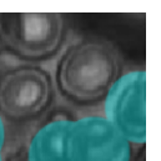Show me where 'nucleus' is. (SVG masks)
Listing matches in <instances>:
<instances>
[{"instance_id":"nucleus-7","label":"nucleus","mask_w":161,"mask_h":161,"mask_svg":"<svg viewBox=\"0 0 161 161\" xmlns=\"http://www.w3.org/2000/svg\"><path fill=\"white\" fill-rule=\"evenodd\" d=\"M6 161H26V150L25 149H20L18 151H15L11 156H9Z\"/></svg>"},{"instance_id":"nucleus-4","label":"nucleus","mask_w":161,"mask_h":161,"mask_svg":"<svg viewBox=\"0 0 161 161\" xmlns=\"http://www.w3.org/2000/svg\"><path fill=\"white\" fill-rule=\"evenodd\" d=\"M53 95V80L47 71L40 66L23 65L0 79V111L11 120H29L49 108Z\"/></svg>"},{"instance_id":"nucleus-5","label":"nucleus","mask_w":161,"mask_h":161,"mask_svg":"<svg viewBox=\"0 0 161 161\" xmlns=\"http://www.w3.org/2000/svg\"><path fill=\"white\" fill-rule=\"evenodd\" d=\"M131 144L146 141V74L135 70L120 76L105 96V116Z\"/></svg>"},{"instance_id":"nucleus-9","label":"nucleus","mask_w":161,"mask_h":161,"mask_svg":"<svg viewBox=\"0 0 161 161\" xmlns=\"http://www.w3.org/2000/svg\"><path fill=\"white\" fill-rule=\"evenodd\" d=\"M3 51H5V50H4V45H3V41H1V38H0V54H1Z\"/></svg>"},{"instance_id":"nucleus-3","label":"nucleus","mask_w":161,"mask_h":161,"mask_svg":"<svg viewBox=\"0 0 161 161\" xmlns=\"http://www.w3.org/2000/svg\"><path fill=\"white\" fill-rule=\"evenodd\" d=\"M63 151L65 161H131V145L104 116L69 120Z\"/></svg>"},{"instance_id":"nucleus-8","label":"nucleus","mask_w":161,"mask_h":161,"mask_svg":"<svg viewBox=\"0 0 161 161\" xmlns=\"http://www.w3.org/2000/svg\"><path fill=\"white\" fill-rule=\"evenodd\" d=\"M4 144H5V126L3 119L0 116V161H3V149H4Z\"/></svg>"},{"instance_id":"nucleus-1","label":"nucleus","mask_w":161,"mask_h":161,"mask_svg":"<svg viewBox=\"0 0 161 161\" xmlns=\"http://www.w3.org/2000/svg\"><path fill=\"white\" fill-rule=\"evenodd\" d=\"M120 75L118 51L99 40H81L70 45L56 69L61 95L78 105H91L105 99Z\"/></svg>"},{"instance_id":"nucleus-6","label":"nucleus","mask_w":161,"mask_h":161,"mask_svg":"<svg viewBox=\"0 0 161 161\" xmlns=\"http://www.w3.org/2000/svg\"><path fill=\"white\" fill-rule=\"evenodd\" d=\"M68 124V119H56L40 127L26 149V161H65L63 141Z\"/></svg>"},{"instance_id":"nucleus-2","label":"nucleus","mask_w":161,"mask_h":161,"mask_svg":"<svg viewBox=\"0 0 161 161\" xmlns=\"http://www.w3.org/2000/svg\"><path fill=\"white\" fill-rule=\"evenodd\" d=\"M4 50L26 60L55 55L66 38V20L58 13H0Z\"/></svg>"}]
</instances>
